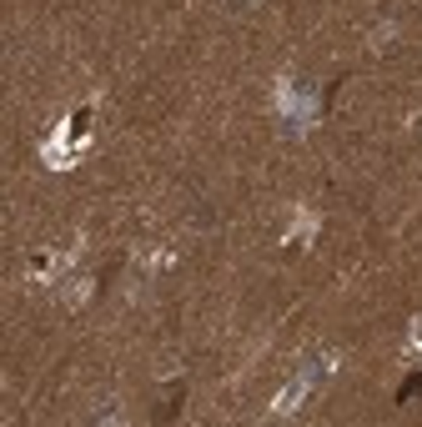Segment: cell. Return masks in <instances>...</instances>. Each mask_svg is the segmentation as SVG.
Masks as SVG:
<instances>
[{"label": "cell", "mask_w": 422, "mask_h": 427, "mask_svg": "<svg viewBox=\"0 0 422 427\" xmlns=\"http://www.w3.org/2000/svg\"><path fill=\"white\" fill-rule=\"evenodd\" d=\"M412 327H417V332H412V342H417V347H422V322H412Z\"/></svg>", "instance_id": "obj_1"}]
</instances>
